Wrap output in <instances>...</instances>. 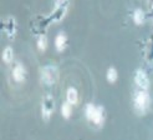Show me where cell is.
<instances>
[{
	"label": "cell",
	"instance_id": "cell-5",
	"mask_svg": "<svg viewBox=\"0 0 153 140\" xmlns=\"http://www.w3.org/2000/svg\"><path fill=\"white\" fill-rule=\"evenodd\" d=\"M25 75H26V72H25V68L22 66L21 64H16L13 70V76H14V79L16 80L18 83H21V81H24L25 79Z\"/></svg>",
	"mask_w": 153,
	"mask_h": 140
},
{
	"label": "cell",
	"instance_id": "cell-11",
	"mask_svg": "<svg viewBox=\"0 0 153 140\" xmlns=\"http://www.w3.org/2000/svg\"><path fill=\"white\" fill-rule=\"evenodd\" d=\"M133 20H134L136 24H142L143 20H144V14H143V11L140 10V9H137V10L133 13Z\"/></svg>",
	"mask_w": 153,
	"mask_h": 140
},
{
	"label": "cell",
	"instance_id": "cell-9",
	"mask_svg": "<svg viewBox=\"0 0 153 140\" xmlns=\"http://www.w3.org/2000/svg\"><path fill=\"white\" fill-rule=\"evenodd\" d=\"M14 58V53H13V49L10 48V46H7V48L3 51V60L5 61L6 64L11 63V60Z\"/></svg>",
	"mask_w": 153,
	"mask_h": 140
},
{
	"label": "cell",
	"instance_id": "cell-10",
	"mask_svg": "<svg viewBox=\"0 0 153 140\" xmlns=\"http://www.w3.org/2000/svg\"><path fill=\"white\" fill-rule=\"evenodd\" d=\"M71 104L70 103H66L64 104L62 106H61V114H62V116L65 119H68L71 116Z\"/></svg>",
	"mask_w": 153,
	"mask_h": 140
},
{
	"label": "cell",
	"instance_id": "cell-1",
	"mask_svg": "<svg viewBox=\"0 0 153 140\" xmlns=\"http://www.w3.org/2000/svg\"><path fill=\"white\" fill-rule=\"evenodd\" d=\"M86 118L96 125H100L103 121V109L101 106H95L94 104H88L86 106Z\"/></svg>",
	"mask_w": 153,
	"mask_h": 140
},
{
	"label": "cell",
	"instance_id": "cell-12",
	"mask_svg": "<svg viewBox=\"0 0 153 140\" xmlns=\"http://www.w3.org/2000/svg\"><path fill=\"white\" fill-rule=\"evenodd\" d=\"M107 80H108L110 83H114L117 80V72L114 68H110L108 70H107Z\"/></svg>",
	"mask_w": 153,
	"mask_h": 140
},
{
	"label": "cell",
	"instance_id": "cell-7",
	"mask_svg": "<svg viewBox=\"0 0 153 140\" xmlns=\"http://www.w3.org/2000/svg\"><path fill=\"white\" fill-rule=\"evenodd\" d=\"M66 45V36L64 34H59L55 39V46L59 51H62Z\"/></svg>",
	"mask_w": 153,
	"mask_h": 140
},
{
	"label": "cell",
	"instance_id": "cell-13",
	"mask_svg": "<svg viewBox=\"0 0 153 140\" xmlns=\"http://www.w3.org/2000/svg\"><path fill=\"white\" fill-rule=\"evenodd\" d=\"M46 44H48L46 38H45V36H41V38L39 39V48H40L41 50H45V49H46Z\"/></svg>",
	"mask_w": 153,
	"mask_h": 140
},
{
	"label": "cell",
	"instance_id": "cell-3",
	"mask_svg": "<svg viewBox=\"0 0 153 140\" xmlns=\"http://www.w3.org/2000/svg\"><path fill=\"white\" fill-rule=\"evenodd\" d=\"M149 105V96L146 90H140L134 95V108L140 114L146 113Z\"/></svg>",
	"mask_w": 153,
	"mask_h": 140
},
{
	"label": "cell",
	"instance_id": "cell-14",
	"mask_svg": "<svg viewBox=\"0 0 153 140\" xmlns=\"http://www.w3.org/2000/svg\"><path fill=\"white\" fill-rule=\"evenodd\" d=\"M68 3V0H55V6H56V9L60 6H64Z\"/></svg>",
	"mask_w": 153,
	"mask_h": 140
},
{
	"label": "cell",
	"instance_id": "cell-8",
	"mask_svg": "<svg viewBox=\"0 0 153 140\" xmlns=\"http://www.w3.org/2000/svg\"><path fill=\"white\" fill-rule=\"evenodd\" d=\"M49 100L50 99L45 100L44 104H42V116H44L45 119H49L50 118V115L52 113V109H53V105H49V103H50Z\"/></svg>",
	"mask_w": 153,
	"mask_h": 140
},
{
	"label": "cell",
	"instance_id": "cell-2",
	"mask_svg": "<svg viewBox=\"0 0 153 140\" xmlns=\"http://www.w3.org/2000/svg\"><path fill=\"white\" fill-rule=\"evenodd\" d=\"M59 79V72L56 66L46 65L41 69V80L46 85H53Z\"/></svg>",
	"mask_w": 153,
	"mask_h": 140
},
{
	"label": "cell",
	"instance_id": "cell-6",
	"mask_svg": "<svg viewBox=\"0 0 153 140\" xmlns=\"http://www.w3.org/2000/svg\"><path fill=\"white\" fill-rule=\"evenodd\" d=\"M66 99H67V103H70L71 105H76L79 102V94H77V90L75 88H70L67 90V94H66Z\"/></svg>",
	"mask_w": 153,
	"mask_h": 140
},
{
	"label": "cell",
	"instance_id": "cell-4",
	"mask_svg": "<svg viewBox=\"0 0 153 140\" xmlns=\"http://www.w3.org/2000/svg\"><path fill=\"white\" fill-rule=\"evenodd\" d=\"M134 80H136V84L143 90H147L149 88V79L147 74L143 72V70H137L136 74H134Z\"/></svg>",
	"mask_w": 153,
	"mask_h": 140
}]
</instances>
